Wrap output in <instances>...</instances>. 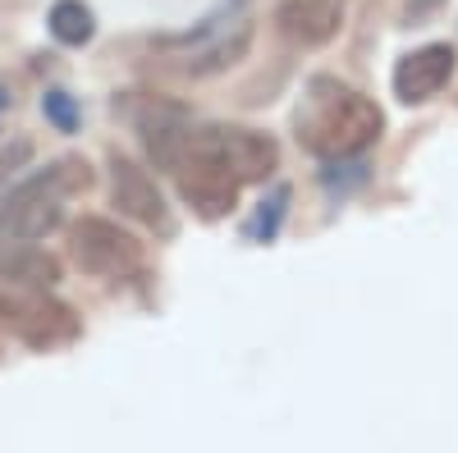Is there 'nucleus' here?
Here are the masks:
<instances>
[{"mask_svg": "<svg viewBox=\"0 0 458 453\" xmlns=\"http://www.w3.org/2000/svg\"><path fill=\"white\" fill-rule=\"evenodd\" d=\"M380 105L335 79H312L308 101L298 110V142L321 161H353L380 138Z\"/></svg>", "mask_w": 458, "mask_h": 453, "instance_id": "1", "label": "nucleus"}, {"mask_svg": "<svg viewBox=\"0 0 458 453\" xmlns=\"http://www.w3.org/2000/svg\"><path fill=\"white\" fill-rule=\"evenodd\" d=\"M92 188V170L79 156H64L51 170L28 174L19 188L0 197V239H47L64 220V202Z\"/></svg>", "mask_w": 458, "mask_h": 453, "instance_id": "2", "label": "nucleus"}, {"mask_svg": "<svg viewBox=\"0 0 458 453\" xmlns=\"http://www.w3.org/2000/svg\"><path fill=\"white\" fill-rule=\"evenodd\" d=\"M193 151H202L211 165H220L239 188L271 179V170L280 161L276 138H266L257 129H243V124H211V129L193 133Z\"/></svg>", "mask_w": 458, "mask_h": 453, "instance_id": "3", "label": "nucleus"}, {"mask_svg": "<svg viewBox=\"0 0 458 453\" xmlns=\"http://www.w3.org/2000/svg\"><path fill=\"white\" fill-rule=\"evenodd\" d=\"M69 247H73V261L97 280H129V275L142 271V243L129 230H120L114 220H101V215H83L73 224Z\"/></svg>", "mask_w": 458, "mask_h": 453, "instance_id": "4", "label": "nucleus"}, {"mask_svg": "<svg viewBox=\"0 0 458 453\" xmlns=\"http://www.w3.org/2000/svg\"><path fill=\"white\" fill-rule=\"evenodd\" d=\"M252 46V19L248 10H239L234 19L225 14H211L198 32H188L174 42L179 60H183V73H193V79H211V73L229 69V64H239Z\"/></svg>", "mask_w": 458, "mask_h": 453, "instance_id": "5", "label": "nucleus"}, {"mask_svg": "<svg viewBox=\"0 0 458 453\" xmlns=\"http://www.w3.org/2000/svg\"><path fill=\"white\" fill-rule=\"evenodd\" d=\"M110 197L120 206V215L147 224V230H170V206L161 197L157 179L147 170H138L129 156H120V151L110 156Z\"/></svg>", "mask_w": 458, "mask_h": 453, "instance_id": "6", "label": "nucleus"}, {"mask_svg": "<svg viewBox=\"0 0 458 453\" xmlns=\"http://www.w3.org/2000/svg\"><path fill=\"white\" fill-rule=\"evenodd\" d=\"M5 321L14 325V334L32 348H55V344H69L79 334V321L64 302L47 298L42 289H32V298H19V302H5Z\"/></svg>", "mask_w": 458, "mask_h": 453, "instance_id": "7", "label": "nucleus"}, {"mask_svg": "<svg viewBox=\"0 0 458 453\" xmlns=\"http://www.w3.org/2000/svg\"><path fill=\"white\" fill-rule=\"evenodd\" d=\"M174 179H179L183 202L198 206L207 220H216V215H225V211H234V202H239V183L229 179L220 165H211L202 151H193V147H188V156H183V165L174 170Z\"/></svg>", "mask_w": 458, "mask_h": 453, "instance_id": "8", "label": "nucleus"}, {"mask_svg": "<svg viewBox=\"0 0 458 453\" xmlns=\"http://www.w3.org/2000/svg\"><path fill=\"white\" fill-rule=\"evenodd\" d=\"M138 129H142V142H147V156L174 174L188 156V147H193V124H188V115L170 101H151L142 110Z\"/></svg>", "mask_w": 458, "mask_h": 453, "instance_id": "9", "label": "nucleus"}, {"mask_svg": "<svg viewBox=\"0 0 458 453\" xmlns=\"http://www.w3.org/2000/svg\"><path fill=\"white\" fill-rule=\"evenodd\" d=\"M454 46L449 42H431V46H417L412 55L399 60L394 69V96L417 105V101H431L445 83H449V73H454Z\"/></svg>", "mask_w": 458, "mask_h": 453, "instance_id": "10", "label": "nucleus"}, {"mask_svg": "<svg viewBox=\"0 0 458 453\" xmlns=\"http://www.w3.org/2000/svg\"><path fill=\"white\" fill-rule=\"evenodd\" d=\"M344 10L339 0H284L276 10V28L289 46H326L339 32Z\"/></svg>", "mask_w": 458, "mask_h": 453, "instance_id": "11", "label": "nucleus"}, {"mask_svg": "<svg viewBox=\"0 0 458 453\" xmlns=\"http://www.w3.org/2000/svg\"><path fill=\"white\" fill-rule=\"evenodd\" d=\"M0 280L14 289H51L60 280V261L28 239H0Z\"/></svg>", "mask_w": 458, "mask_h": 453, "instance_id": "12", "label": "nucleus"}, {"mask_svg": "<svg viewBox=\"0 0 458 453\" xmlns=\"http://www.w3.org/2000/svg\"><path fill=\"white\" fill-rule=\"evenodd\" d=\"M51 32H55V42L64 46H88L92 42V10L83 5V0H55V10H51Z\"/></svg>", "mask_w": 458, "mask_h": 453, "instance_id": "13", "label": "nucleus"}, {"mask_svg": "<svg viewBox=\"0 0 458 453\" xmlns=\"http://www.w3.org/2000/svg\"><path fill=\"white\" fill-rule=\"evenodd\" d=\"M42 115H47L60 133H73V129H79V105H73L69 92H47V96H42Z\"/></svg>", "mask_w": 458, "mask_h": 453, "instance_id": "14", "label": "nucleus"}, {"mask_svg": "<svg viewBox=\"0 0 458 453\" xmlns=\"http://www.w3.org/2000/svg\"><path fill=\"white\" fill-rule=\"evenodd\" d=\"M28 156H32V147H28V142H10V147H0V197H5L10 174H14L19 165H28Z\"/></svg>", "mask_w": 458, "mask_h": 453, "instance_id": "15", "label": "nucleus"}, {"mask_svg": "<svg viewBox=\"0 0 458 453\" xmlns=\"http://www.w3.org/2000/svg\"><path fill=\"white\" fill-rule=\"evenodd\" d=\"M284 202H289V188L280 183L276 193H271V215H266V206H261V215H257V224H252V234H257V239H261V234H266V239L276 234V224H280V215H284Z\"/></svg>", "mask_w": 458, "mask_h": 453, "instance_id": "16", "label": "nucleus"}, {"mask_svg": "<svg viewBox=\"0 0 458 453\" xmlns=\"http://www.w3.org/2000/svg\"><path fill=\"white\" fill-rule=\"evenodd\" d=\"M5 105H10V92H5V83H0V115H5Z\"/></svg>", "mask_w": 458, "mask_h": 453, "instance_id": "17", "label": "nucleus"}]
</instances>
